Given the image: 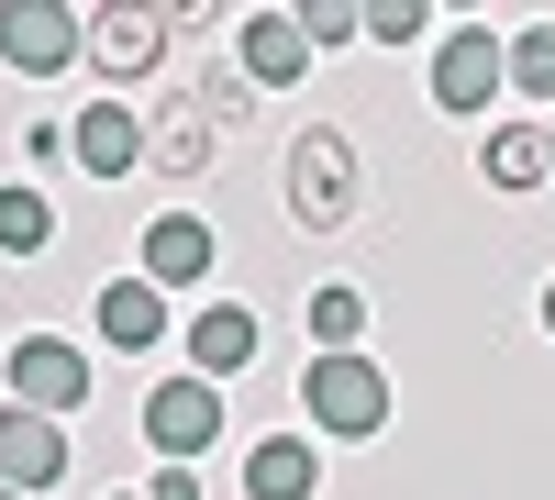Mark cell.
<instances>
[{
  "label": "cell",
  "instance_id": "obj_1",
  "mask_svg": "<svg viewBox=\"0 0 555 500\" xmlns=\"http://www.w3.org/2000/svg\"><path fill=\"white\" fill-rule=\"evenodd\" d=\"M300 412H311V445H378L389 434V412H400V389H389V368L378 356H311L300 368Z\"/></svg>",
  "mask_w": 555,
  "mask_h": 500
},
{
  "label": "cell",
  "instance_id": "obj_2",
  "mask_svg": "<svg viewBox=\"0 0 555 500\" xmlns=\"http://www.w3.org/2000/svg\"><path fill=\"white\" fill-rule=\"evenodd\" d=\"M278 190H289V222H300V234H345V222H356V190H366L356 133L300 123V133H289V167H278Z\"/></svg>",
  "mask_w": 555,
  "mask_h": 500
},
{
  "label": "cell",
  "instance_id": "obj_3",
  "mask_svg": "<svg viewBox=\"0 0 555 500\" xmlns=\"http://www.w3.org/2000/svg\"><path fill=\"white\" fill-rule=\"evenodd\" d=\"M500 101H512V34L455 23V34L434 44V112H455V123H489Z\"/></svg>",
  "mask_w": 555,
  "mask_h": 500
},
{
  "label": "cell",
  "instance_id": "obj_4",
  "mask_svg": "<svg viewBox=\"0 0 555 500\" xmlns=\"http://www.w3.org/2000/svg\"><path fill=\"white\" fill-rule=\"evenodd\" d=\"M167 44H178V12L167 0H122V12H89V78L101 89H133V78H156L167 67Z\"/></svg>",
  "mask_w": 555,
  "mask_h": 500
},
{
  "label": "cell",
  "instance_id": "obj_5",
  "mask_svg": "<svg viewBox=\"0 0 555 500\" xmlns=\"http://www.w3.org/2000/svg\"><path fill=\"white\" fill-rule=\"evenodd\" d=\"M89 56V12L67 0H0V67L12 78H67Z\"/></svg>",
  "mask_w": 555,
  "mask_h": 500
},
{
  "label": "cell",
  "instance_id": "obj_6",
  "mask_svg": "<svg viewBox=\"0 0 555 500\" xmlns=\"http://www.w3.org/2000/svg\"><path fill=\"white\" fill-rule=\"evenodd\" d=\"M145 445H156V467H201L211 445H222V389L211 379H156L145 389Z\"/></svg>",
  "mask_w": 555,
  "mask_h": 500
},
{
  "label": "cell",
  "instance_id": "obj_7",
  "mask_svg": "<svg viewBox=\"0 0 555 500\" xmlns=\"http://www.w3.org/2000/svg\"><path fill=\"white\" fill-rule=\"evenodd\" d=\"M0 389H12L23 412H44V423H67L78 400H89V356H78L67 334H23L12 356H0Z\"/></svg>",
  "mask_w": 555,
  "mask_h": 500
},
{
  "label": "cell",
  "instance_id": "obj_8",
  "mask_svg": "<svg viewBox=\"0 0 555 500\" xmlns=\"http://www.w3.org/2000/svg\"><path fill=\"white\" fill-rule=\"evenodd\" d=\"M211 267H222V234H211L201 211H156L145 245H133V279H156V290H201Z\"/></svg>",
  "mask_w": 555,
  "mask_h": 500
},
{
  "label": "cell",
  "instance_id": "obj_9",
  "mask_svg": "<svg viewBox=\"0 0 555 500\" xmlns=\"http://www.w3.org/2000/svg\"><path fill=\"white\" fill-rule=\"evenodd\" d=\"M0 478H12L23 500H44L67 478V423H44V412H23V400H0Z\"/></svg>",
  "mask_w": 555,
  "mask_h": 500
},
{
  "label": "cell",
  "instance_id": "obj_10",
  "mask_svg": "<svg viewBox=\"0 0 555 500\" xmlns=\"http://www.w3.org/2000/svg\"><path fill=\"white\" fill-rule=\"evenodd\" d=\"M234 67H245V89H300L311 78V34L289 12H245L234 23Z\"/></svg>",
  "mask_w": 555,
  "mask_h": 500
},
{
  "label": "cell",
  "instance_id": "obj_11",
  "mask_svg": "<svg viewBox=\"0 0 555 500\" xmlns=\"http://www.w3.org/2000/svg\"><path fill=\"white\" fill-rule=\"evenodd\" d=\"M178 345H190V379L222 389V379H245V368H256V311H245V300H201Z\"/></svg>",
  "mask_w": 555,
  "mask_h": 500
},
{
  "label": "cell",
  "instance_id": "obj_12",
  "mask_svg": "<svg viewBox=\"0 0 555 500\" xmlns=\"http://www.w3.org/2000/svg\"><path fill=\"white\" fill-rule=\"evenodd\" d=\"M89 323H101L112 356H156V345H167V290H156V279H101Z\"/></svg>",
  "mask_w": 555,
  "mask_h": 500
},
{
  "label": "cell",
  "instance_id": "obj_13",
  "mask_svg": "<svg viewBox=\"0 0 555 500\" xmlns=\"http://www.w3.org/2000/svg\"><path fill=\"white\" fill-rule=\"evenodd\" d=\"M67 156L89 167V178H122L133 156H145V123H133V101H78V123H67Z\"/></svg>",
  "mask_w": 555,
  "mask_h": 500
},
{
  "label": "cell",
  "instance_id": "obj_14",
  "mask_svg": "<svg viewBox=\"0 0 555 500\" xmlns=\"http://www.w3.org/2000/svg\"><path fill=\"white\" fill-rule=\"evenodd\" d=\"M145 156H156V178H167V190H201V178H211V156H222V133L201 123V101H167V112H156V133H145Z\"/></svg>",
  "mask_w": 555,
  "mask_h": 500
},
{
  "label": "cell",
  "instance_id": "obj_15",
  "mask_svg": "<svg viewBox=\"0 0 555 500\" xmlns=\"http://www.w3.org/2000/svg\"><path fill=\"white\" fill-rule=\"evenodd\" d=\"M322 489V445L311 434H267L245 457V500H311Z\"/></svg>",
  "mask_w": 555,
  "mask_h": 500
},
{
  "label": "cell",
  "instance_id": "obj_16",
  "mask_svg": "<svg viewBox=\"0 0 555 500\" xmlns=\"http://www.w3.org/2000/svg\"><path fill=\"white\" fill-rule=\"evenodd\" d=\"M478 167H489V190H544V178H555V145H544V123H489Z\"/></svg>",
  "mask_w": 555,
  "mask_h": 500
},
{
  "label": "cell",
  "instance_id": "obj_17",
  "mask_svg": "<svg viewBox=\"0 0 555 500\" xmlns=\"http://www.w3.org/2000/svg\"><path fill=\"white\" fill-rule=\"evenodd\" d=\"M300 323H311L322 356H356V334H366V290H356V279H322V290L300 300Z\"/></svg>",
  "mask_w": 555,
  "mask_h": 500
},
{
  "label": "cell",
  "instance_id": "obj_18",
  "mask_svg": "<svg viewBox=\"0 0 555 500\" xmlns=\"http://www.w3.org/2000/svg\"><path fill=\"white\" fill-rule=\"evenodd\" d=\"M44 245H56V201L12 178V190H0V256H44Z\"/></svg>",
  "mask_w": 555,
  "mask_h": 500
},
{
  "label": "cell",
  "instance_id": "obj_19",
  "mask_svg": "<svg viewBox=\"0 0 555 500\" xmlns=\"http://www.w3.org/2000/svg\"><path fill=\"white\" fill-rule=\"evenodd\" d=\"M512 101H544L555 112V23H522L512 34Z\"/></svg>",
  "mask_w": 555,
  "mask_h": 500
},
{
  "label": "cell",
  "instance_id": "obj_20",
  "mask_svg": "<svg viewBox=\"0 0 555 500\" xmlns=\"http://www.w3.org/2000/svg\"><path fill=\"white\" fill-rule=\"evenodd\" d=\"M289 23L311 34V56H334V44H366V0H300Z\"/></svg>",
  "mask_w": 555,
  "mask_h": 500
},
{
  "label": "cell",
  "instance_id": "obj_21",
  "mask_svg": "<svg viewBox=\"0 0 555 500\" xmlns=\"http://www.w3.org/2000/svg\"><path fill=\"white\" fill-rule=\"evenodd\" d=\"M190 101H201V123H211V133H234V123L256 112V89H245V67H211V78L190 89Z\"/></svg>",
  "mask_w": 555,
  "mask_h": 500
},
{
  "label": "cell",
  "instance_id": "obj_22",
  "mask_svg": "<svg viewBox=\"0 0 555 500\" xmlns=\"http://www.w3.org/2000/svg\"><path fill=\"white\" fill-rule=\"evenodd\" d=\"M423 34H434L423 0H378V12H366V44H423Z\"/></svg>",
  "mask_w": 555,
  "mask_h": 500
},
{
  "label": "cell",
  "instance_id": "obj_23",
  "mask_svg": "<svg viewBox=\"0 0 555 500\" xmlns=\"http://www.w3.org/2000/svg\"><path fill=\"white\" fill-rule=\"evenodd\" d=\"M67 156V123H23V167H56Z\"/></svg>",
  "mask_w": 555,
  "mask_h": 500
},
{
  "label": "cell",
  "instance_id": "obj_24",
  "mask_svg": "<svg viewBox=\"0 0 555 500\" xmlns=\"http://www.w3.org/2000/svg\"><path fill=\"white\" fill-rule=\"evenodd\" d=\"M145 500H201V467H156V478H145Z\"/></svg>",
  "mask_w": 555,
  "mask_h": 500
},
{
  "label": "cell",
  "instance_id": "obj_25",
  "mask_svg": "<svg viewBox=\"0 0 555 500\" xmlns=\"http://www.w3.org/2000/svg\"><path fill=\"white\" fill-rule=\"evenodd\" d=\"M544 334H555V279H544Z\"/></svg>",
  "mask_w": 555,
  "mask_h": 500
},
{
  "label": "cell",
  "instance_id": "obj_26",
  "mask_svg": "<svg viewBox=\"0 0 555 500\" xmlns=\"http://www.w3.org/2000/svg\"><path fill=\"white\" fill-rule=\"evenodd\" d=\"M101 500H145V489H101Z\"/></svg>",
  "mask_w": 555,
  "mask_h": 500
},
{
  "label": "cell",
  "instance_id": "obj_27",
  "mask_svg": "<svg viewBox=\"0 0 555 500\" xmlns=\"http://www.w3.org/2000/svg\"><path fill=\"white\" fill-rule=\"evenodd\" d=\"M0 500H23V489H12V478H0Z\"/></svg>",
  "mask_w": 555,
  "mask_h": 500
},
{
  "label": "cell",
  "instance_id": "obj_28",
  "mask_svg": "<svg viewBox=\"0 0 555 500\" xmlns=\"http://www.w3.org/2000/svg\"><path fill=\"white\" fill-rule=\"evenodd\" d=\"M544 145H555V112H544Z\"/></svg>",
  "mask_w": 555,
  "mask_h": 500
}]
</instances>
